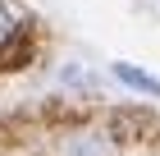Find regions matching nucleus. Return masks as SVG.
<instances>
[{
  "instance_id": "nucleus-1",
  "label": "nucleus",
  "mask_w": 160,
  "mask_h": 156,
  "mask_svg": "<svg viewBox=\"0 0 160 156\" xmlns=\"http://www.w3.org/2000/svg\"><path fill=\"white\" fill-rule=\"evenodd\" d=\"M114 78L119 83H128L133 92H147V96H160V83L156 78H147L142 69H133V64H114Z\"/></svg>"
},
{
  "instance_id": "nucleus-2",
  "label": "nucleus",
  "mask_w": 160,
  "mask_h": 156,
  "mask_svg": "<svg viewBox=\"0 0 160 156\" xmlns=\"http://www.w3.org/2000/svg\"><path fill=\"white\" fill-rule=\"evenodd\" d=\"M18 28H23V14L14 9L9 0H0V46H5V41H9V37L18 32Z\"/></svg>"
}]
</instances>
